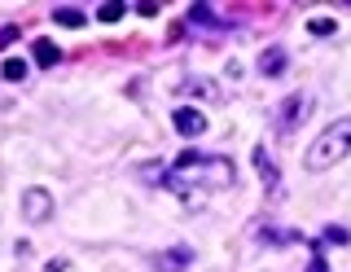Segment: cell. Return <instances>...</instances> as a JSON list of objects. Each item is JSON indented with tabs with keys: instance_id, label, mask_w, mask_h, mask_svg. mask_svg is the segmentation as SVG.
I'll return each mask as SVG.
<instances>
[{
	"instance_id": "cell-1",
	"label": "cell",
	"mask_w": 351,
	"mask_h": 272,
	"mask_svg": "<svg viewBox=\"0 0 351 272\" xmlns=\"http://www.w3.org/2000/svg\"><path fill=\"white\" fill-rule=\"evenodd\" d=\"M237 184V162L224 154H197V149H184L180 158L167 167L162 176V189L180 193V198L197 202V193H219Z\"/></svg>"
},
{
	"instance_id": "cell-2",
	"label": "cell",
	"mask_w": 351,
	"mask_h": 272,
	"mask_svg": "<svg viewBox=\"0 0 351 272\" xmlns=\"http://www.w3.org/2000/svg\"><path fill=\"white\" fill-rule=\"evenodd\" d=\"M347 154H351V119H334V123L312 140V149L303 154V167L307 171H329V167H338Z\"/></svg>"
},
{
	"instance_id": "cell-3",
	"label": "cell",
	"mask_w": 351,
	"mask_h": 272,
	"mask_svg": "<svg viewBox=\"0 0 351 272\" xmlns=\"http://www.w3.org/2000/svg\"><path fill=\"white\" fill-rule=\"evenodd\" d=\"M307 114H312V97H307V92H290V97L281 101V110H277V132H281V136L294 132V127H299Z\"/></svg>"
},
{
	"instance_id": "cell-4",
	"label": "cell",
	"mask_w": 351,
	"mask_h": 272,
	"mask_svg": "<svg viewBox=\"0 0 351 272\" xmlns=\"http://www.w3.org/2000/svg\"><path fill=\"white\" fill-rule=\"evenodd\" d=\"M49 215H53V193L44 189V184H36V189H27V193H22V220L44 224Z\"/></svg>"
},
{
	"instance_id": "cell-5",
	"label": "cell",
	"mask_w": 351,
	"mask_h": 272,
	"mask_svg": "<svg viewBox=\"0 0 351 272\" xmlns=\"http://www.w3.org/2000/svg\"><path fill=\"white\" fill-rule=\"evenodd\" d=\"M171 127H176V132H180V136H202L206 132V127H211V119H206L202 110H197V106H176V114H171Z\"/></svg>"
},
{
	"instance_id": "cell-6",
	"label": "cell",
	"mask_w": 351,
	"mask_h": 272,
	"mask_svg": "<svg viewBox=\"0 0 351 272\" xmlns=\"http://www.w3.org/2000/svg\"><path fill=\"white\" fill-rule=\"evenodd\" d=\"M189 259H193V250H189V246H180V250H162V255H154V268H158V272H184V268H189Z\"/></svg>"
},
{
	"instance_id": "cell-7",
	"label": "cell",
	"mask_w": 351,
	"mask_h": 272,
	"mask_svg": "<svg viewBox=\"0 0 351 272\" xmlns=\"http://www.w3.org/2000/svg\"><path fill=\"white\" fill-rule=\"evenodd\" d=\"M285 62H290V58H285V49H281V45H268V49L259 53V75H268V79H277V75L285 71Z\"/></svg>"
},
{
	"instance_id": "cell-8",
	"label": "cell",
	"mask_w": 351,
	"mask_h": 272,
	"mask_svg": "<svg viewBox=\"0 0 351 272\" xmlns=\"http://www.w3.org/2000/svg\"><path fill=\"white\" fill-rule=\"evenodd\" d=\"M255 167H259V176H263V189L277 193L281 189V171L268 162V149H263V145H255Z\"/></svg>"
},
{
	"instance_id": "cell-9",
	"label": "cell",
	"mask_w": 351,
	"mask_h": 272,
	"mask_svg": "<svg viewBox=\"0 0 351 272\" xmlns=\"http://www.w3.org/2000/svg\"><path fill=\"white\" fill-rule=\"evenodd\" d=\"M36 62H40V66H58V62H62L58 45H53V40H36Z\"/></svg>"
},
{
	"instance_id": "cell-10",
	"label": "cell",
	"mask_w": 351,
	"mask_h": 272,
	"mask_svg": "<svg viewBox=\"0 0 351 272\" xmlns=\"http://www.w3.org/2000/svg\"><path fill=\"white\" fill-rule=\"evenodd\" d=\"M53 23L58 27H84V14L75 5H62V9H53Z\"/></svg>"
},
{
	"instance_id": "cell-11",
	"label": "cell",
	"mask_w": 351,
	"mask_h": 272,
	"mask_svg": "<svg viewBox=\"0 0 351 272\" xmlns=\"http://www.w3.org/2000/svg\"><path fill=\"white\" fill-rule=\"evenodd\" d=\"M0 71H5V79H9V84L27 79V62H18V58H9V62H5V66H0Z\"/></svg>"
},
{
	"instance_id": "cell-12",
	"label": "cell",
	"mask_w": 351,
	"mask_h": 272,
	"mask_svg": "<svg viewBox=\"0 0 351 272\" xmlns=\"http://www.w3.org/2000/svg\"><path fill=\"white\" fill-rule=\"evenodd\" d=\"M307 31H312V36H334V31H338V23H334V18H312V23H307Z\"/></svg>"
},
{
	"instance_id": "cell-13",
	"label": "cell",
	"mask_w": 351,
	"mask_h": 272,
	"mask_svg": "<svg viewBox=\"0 0 351 272\" xmlns=\"http://www.w3.org/2000/svg\"><path fill=\"white\" fill-rule=\"evenodd\" d=\"M123 18V5H101L97 9V23H119Z\"/></svg>"
},
{
	"instance_id": "cell-14",
	"label": "cell",
	"mask_w": 351,
	"mask_h": 272,
	"mask_svg": "<svg viewBox=\"0 0 351 272\" xmlns=\"http://www.w3.org/2000/svg\"><path fill=\"white\" fill-rule=\"evenodd\" d=\"M325 242H351V233H347L343 224H329L325 228Z\"/></svg>"
},
{
	"instance_id": "cell-15",
	"label": "cell",
	"mask_w": 351,
	"mask_h": 272,
	"mask_svg": "<svg viewBox=\"0 0 351 272\" xmlns=\"http://www.w3.org/2000/svg\"><path fill=\"white\" fill-rule=\"evenodd\" d=\"M18 40V27H0V49H9Z\"/></svg>"
},
{
	"instance_id": "cell-16",
	"label": "cell",
	"mask_w": 351,
	"mask_h": 272,
	"mask_svg": "<svg viewBox=\"0 0 351 272\" xmlns=\"http://www.w3.org/2000/svg\"><path fill=\"white\" fill-rule=\"evenodd\" d=\"M307 272H329V264H325V255H321V250L312 255V264H307Z\"/></svg>"
},
{
	"instance_id": "cell-17",
	"label": "cell",
	"mask_w": 351,
	"mask_h": 272,
	"mask_svg": "<svg viewBox=\"0 0 351 272\" xmlns=\"http://www.w3.org/2000/svg\"><path fill=\"white\" fill-rule=\"evenodd\" d=\"M44 272H66V259H49V268Z\"/></svg>"
}]
</instances>
